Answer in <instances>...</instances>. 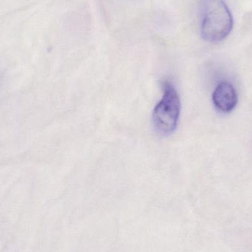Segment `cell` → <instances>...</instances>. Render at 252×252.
I'll use <instances>...</instances> for the list:
<instances>
[{"label":"cell","mask_w":252,"mask_h":252,"mask_svg":"<svg viewBox=\"0 0 252 252\" xmlns=\"http://www.w3.org/2000/svg\"><path fill=\"white\" fill-rule=\"evenodd\" d=\"M233 27V19L224 0H204L201 34L209 42L225 39Z\"/></svg>","instance_id":"obj_1"},{"label":"cell","mask_w":252,"mask_h":252,"mask_svg":"<svg viewBox=\"0 0 252 252\" xmlns=\"http://www.w3.org/2000/svg\"><path fill=\"white\" fill-rule=\"evenodd\" d=\"M162 98L153 112V124L156 131L161 136L171 134L177 127L181 112V102L175 87L164 83Z\"/></svg>","instance_id":"obj_2"},{"label":"cell","mask_w":252,"mask_h":252,"mask_svg":"<svg viewBox=\"0 0 252 252\" xmlns=\"http://www.w3.org/2000/svg\"><path fill=\"white\" fill-rule=\"evenodd\" d=\"M213 102L219 112L229 113L236 107L238 103L236 90L230 83H220L213 93Z\"/></svg>","instance_id":"obj_3"}]
</instances>
